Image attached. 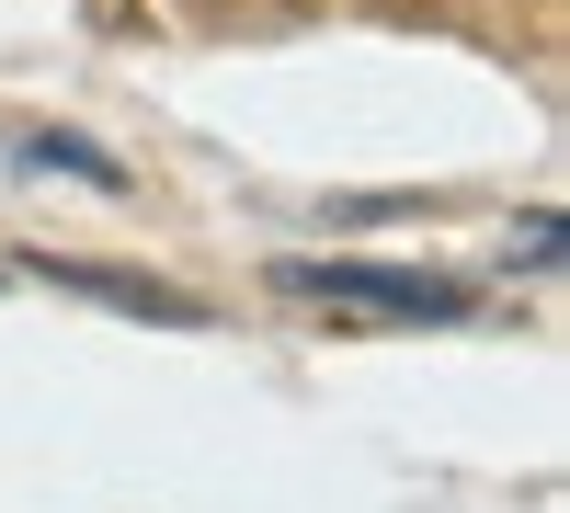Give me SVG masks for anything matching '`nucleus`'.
<instances>
[{
	"label": "nucleus",
	"mask_w": 570,
	"mask_h": 513,
	"mask_svg": "<svg viewBox=\"0 0 570 513\" xmlns=\"http://www.w3.org/2000/svg\"><path fill=\"white\" fill-rule=\"evenodd\" d=\"M274 286L320 308H376V319H468L456 274H400V263H274Z\"/></svg>",
	"instance_id": "nucleus-1"
},
{
	"label": "nucleus",
	"mask_w": 570,
	"mask_h": 513,
	"mask_svg": "<svg viewBox=\"0 0 570 513\" xmlns=\"http://www.w3.org/2000/svg\"><path fill=\"white\" fill-rule=\"evenodd\" d=\"M23 160H35V171H91V182H126L115 160H91V149H80V137H35V149H23Z\"/></svg>",
	"instance_id": "nucleus-3"
},
{
	"label": "nucleus",
	"mask_w": 570,
	"mask_h": 513,
	"mask_svg": "<svg viewBox=\"0 0 570 513\" xmlns=\"http://www.w3.org/2000/svg\"><path fill=\"white\" fill-rule=\"evenodd\" d=\"M35 274H58L69 297H104V308H137V319H171V332H195V297H171V286H149V274H104V263H35Z\"/></svg>",
	"instance_id": "nucleus-2"
}]
</instances>
